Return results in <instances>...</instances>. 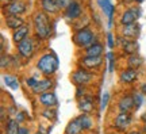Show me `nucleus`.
<instances>
[{"label": "nucleus", "instance_id": "nucleus-1", "mask_svg": "<svg viewBox=\"0 0 146 134\" xmlns=\"http://www.w3.org/2000/svg\"><path fill=\"white\" fill-rule=\"evenodd\" d=\"M33 29H34L35 38L38 41H47L53 35V30H54L50 15L38 10L33 15Z\"/></svg>", "mask_w": 146, "mask_h": 134}, {"label": "nucleus", "instance_id": "nucleus-2", "mask_svg": "<svg viewBox=\"0 0 146 134\" xmlns=\"http://www.w3.org/2000/svg\"><path fill=\"white\" fill-rule=\"evenodd\" d=\"M35 68L43 77H53L60 68V58L54 52H46L38 57Z\"/></svg>", "mask_w": 146, "mask_h": 134}, {"label": "nucleus", "instance_id": "nucleus-3", "mask_svg": "<svg viewBox=\"0 0 146 134\" xmlns=\"http://www.w3.org/2000/svg\"><path fill=\"white\" fill-rule=\"evenodd\" d=\"M72 41L76 45V47L85 50L91 45L99 42V37L96 35V33L91 27L87 26V27H83V29H78V30L74 31L72 35Z\"/></svg>", "mask_w": 146, "mask_h": 134}, {"label": "nucleus", "instance_id": "nucleus-4", "mask_svg": "<svg viewBox=\"0 0 146 134\" xmlns=\"http://www.w3.org/2000/svg\"><path fill=\"white\" fill-rule=\"evenodd\" d=\"M70 81L74 87H89L96 81V73L77 67L70 75Z\"/></svg>", "mask_w": 146, "mask_h": 134}, {"label": "nucleus", "instance_id": "nucleus-5", "mask_svg": "<svg viewBox=\"0 0 146 134\" xmlns=\"http://www.w3.org/2000/svg\"><path fill=\"white\" fill-rule=\"evenodd\" d=\"M36 41L38 39L33 38V37H27L22 42L16 43V50H18L16 53L19 54V57L22 60L29 61V60L33 58V56L36 52Z\"/></svg>", "mask_w": 146, "mask_h": 134}, {"label": "nucleus", "instance_id": "nucleus-6", "mask_svg": "<svg viewBox=\"0 0 146 134\" xmlns=\"http://www.w3.org/2000/svg\"><path fill=\"white\" fill-rule=\"evenodd\" d=\"M77 65L96 73L104 65V57H89L83 54V56H80L77 58Z\"/></svg>", "mask_w": 146, "mask_h": 134}, {"label": "nucleus", "instance_id": "nucleus-7", "mask_svg": "<svg viewBox=\"0 0 146 134\" xmlns=\"http://www.w3.org/2000/svg\"><path fill=\"white\" fill-rule=\"evenodd\" d=\"M133 123V113H118L112 121V127L118 133H125Z\"/></svg>", "mask_w": 146, "mask_h": 134}, {"label": "nucleus", "instance_id": "nucleus-8", "mask_svg": "<svg viewBox=\"0 0 146 134\" xmlns=\"http://www.w3.org/2000/svg\"><path fill=\"white\" fill-rule=\"evenodd\" d=\"M27 11V4L23 0H14L11 3L3 4V14L4 16H22Z\"/></svg>", "mask_w": 146, "mask_h": 134}, {"label": "nucleus", "instance_id": "nucleus-9", "mask_svg": "<svg viewBox=\"0 0 146 134\" xmlns=\"http://www.w3.org/2000/svg\"><path fill=\"white\" fill-rule=\"evenodd\" d=\"M141 14H142V10H141V7H138V5L126 8V10L120 14V18H119L120 26L131 25V23H137L138 19L141 18Z\"/></svg>", "mask_w": 146, "mask_h": 134}, {"label": "nucleus", "instance_id": "nucleus-10", "mask_svg": "<svg viewBox=\"0 0 146 134\" xmlns=\"http://www.w3.org/2000/svg\"><path fill=\"white\" fill-rule=\"evenodd\" d=\"M84 12V4L81 0H73L72 4L64 11V18L69 22H76L81 19V15Z\"/></svg>", "mask_w": 146, "mask_h": 134}, {"label": "nucleus", "instance_id": "nucleus-11", "mask_svg": "<svg viewBox=\"0 0 146 134\" xmlns=\"http://www.w3.org/2000/svg\"><path fill=\"white\" fill-rule=\"evenodd\" d=\"M116 45L120 47V50L123 54L126 56H133V54H137L138 53V43H137L135 39H129V38H125L122 35L116 37Z\"/></svg>", "mask_w": 146, "mask_h": 134}, {"label": "nucleus", "instance_id": "nucleus-12", "mask_svg": "<svg viewBox=\"0 0 146 134\" xmlns=\"http://www.w3.org/2000/svg\"><path fill=\"white\" fill-rule=\"evenodd\" d=\"M116 110L119 113H133L135 110L133 95L131 93H123L116 102Z\"/></svg>", "mask_w": 146, "mask_h": 134}, {"label": "nucleus", "instance_id": "nucleus-13", "mask_svg": "<svg viewBox=\"0 0 146 134\" xmlns=\"http://www.w3.org/2000/svg\"><path fill=\"white\" fill-rule=\"evenodd\" d=\"M95 106H96L95 104V96L91 95V93H88L87 96H84V98L77 100V108L81 114H88V115L94 114Z\"/></svg>", "mask_w": 146, "mask_h": 134}, {"label": "nucleus", "instance_id": "nucleus-14", "mask_svg": "<svg viewBox=\"0 0 146 134\" xmlns=\"http://www.w3.org/2000/svg\"><path fill=\"white\" fill-rule=\"evenodd\" d=\"M38 103L43 108H56L58 106V98L54 91H47L38 96Z\"/></svg>", "mask_w": 146, "mask_h": 134}, {"label": "nucleus", "instance_id": "nucleus-15", "mask_svg": "<svg viewBox=\"0 0 146 134\" xmlns=\"http://www.w3.org/2000/svg\"><path fill=\"white\" fill-rule=\"evenodd\" d=\"M138 77H139V72L137 69L126 67L119 73V83L123 84V85H131V84H134L138 80Z\"/></svg>", "mask_w": 146, "mask_h": 134}, {"label": "nucleus", "instance_id": "nucleus-16", "mask_svg": "<svg viewBox=\"0 0 146 134\" xmlns=\"http://www.w3.org/2000/svg\"><path fill=\"white\" fill-rule=\"evenodd\" d=\"M53 88H54V80H53V77H42L38 80V84L31 89V92H33V95L39 96L43 92L53 91Z\"/></svg>", "mask_w": 146, "mask_h": 134}, {"label": "nucleus", "instance_id": "nucleus-17", "mask_svg": "<svg viewBox=\"0 0 146 134\" xmlns=\"http://www.w3.org/2000/svg\"><path fill=\"white\" fill-rule=\"evenodd\" d=\"M96 3L100 7V10L103 11V14L107 16L108 29H111L112 27V22H114V15H115V5L111 3V0H96Z\"/></svg>", "mask_w": 146, "mask_h": 134}, {"label": "nucleus", "instance_id": "nucleus-18", "mask_svg": "<svg viewBox=\"0 0 146 134\" xmlns=\"http://www.w3.org/2000/svg\"><path fill=\"white\" fill-rule=\"evenodd\" d=\"M139 33H141V25L138 22L120 26V35L125 37V38H129V39H137Z\"/></svg>", "mask_w": 146, "mask_h": 134}, {"label": "nucleus", "instance_id": "nucleus-19", "mask_svg": "<svg viewBox=\"0 0 146 134\" xmlns=\"http://www.w3.org/2000/svg\"><path fill=\"white\" fill-rule=\"evenodd\" d=\"M39 8L47 15H57L60 12L57 0H39Z\"/></svg>", "mask_w": 146, "mask_h": 134}, {"label": "nucleus", "instance_id": "nucleus-20", "mask_svg": "<svg viewBox=\"0 0 146 134\" xmlns=\"http://www.w3.org/2000/svg\"><path fill=\"white\" fill-rule=\"evenodd\" d=\"M4 25L7 29H10V30L15 31L18 30L19 27H22L23 25H26V22L25 19L22 18V16H4Z\"/></svg>", "mask_w": 146, "mask_h": 134}, {"label": "nucleus", "instance_id": "nucleus-21", "mask_svg": "<svg viewBox=\"0 0 146 134\" xmlns=\"http://www.w3.org/2000/svg\"><path fill=\"white\" fill-rule=\"evenodd\" d=\"M30 31H31V27H30V25H23L22 27H19L18 30L12 31V41L16 43H19V42H22L25 38H27V37H30Z\"/></svg>", "mask_w": 146, "mask_h": 134}, {"label": "nucleus", "instance_id": "nucleus-22", "mask_svg": "<svg viewBox=\"0 0 146 134\" xmlns=\"http://www.w3.org/2000/svg\"><path fill=\"white\" fill-rule=\"evenodd\" d=\"M21 126H22V125L19 123L15 118L10 117V118H8L4 123H3V131H4L3 134H18V133H19Z\"/></svg>", "mask_w": 146, "mask_h": 134}, {"label": "nucleus", "instance_id": "nucleus-23", "mask_svg": "<svg viewBox=\"0 0 146 134\" xmlns=\"http://www.w3.org/2000/svg\"><path fill=\"white\" fill-rule=\"evenodd\" d=\"M103 54H104V43L102 42H96L84 50V56L89 57H103Z\"/></svg>", "mask_w": 146, "mask_h": 134}, {"label": "nucleus", "instance_id": "nucleus-24", "mask_svg": "<svg viewBox=\"0 0 146 134\" xmlns=\"http://www.w3.org/2000/svg\"><path fill=\"white\" fill-rule=\"evenodd\" d=\"M83 133H85V131H84L83 126H81L77 117L73 118L72 121H69L66 127H65V134H83Z\"/></svg>", "mask_w": 146, "mask_h": 134}, {"label": "nucleus", "instance_id": "nucleus-25", "mask_svg": "<svg viewBox=\"0 0 146 134\" xmlns=\"http://www.w3.org/2000/svg\"><path fill=\"white\" fill-rule=\"evenodd\" d=\"M3 81L8 88L12 91H18L21 88V80L16 77L15 75H10V73H4L3 75Z\"/></svg>", "mask_w": 146, "mask_h": 134}, {"label": "nucleus", "instance_id": "nucleus-26", "mask_svg": "<svg viewBox=\"0 0 146 134\" xmlns=\"http://www.w3.org/2000/svg\"><path fill=\"white\" fill-rule=\"evenodd\" d=\"M77 118H78V121H80V123H81V126H83V129L85 133L94 130L95 123H94V119H92L91 115H88V114H80V115H77Z\"/></svg>", "mask_w": 146, "mask_h": 134}, {"label": "nucleus", "instance_id": "nucleus-27", "mask_svg": "<svg viewBox=\"0 0 146 134\" xmlns=\"http://www.w3.org/2000/svg\"><path fill=\"white\" fill-rule=\"evenodd\" d=\"M127 68H133V69H139V68L143 65V58H142L138 53L137 54H133V56L127 57V62H126Z\"/></svg>", "mask_w": 146, "mask_h": 134}, {"label": "nucleus", "instance_id": "nucleus-28", "mask_svg": "<svg viewBox=\"0 0 146 134\" xmlns=\"http://www.w3.org/2000/svg\"><path fill=\"white\" fill-rule=\"evenodd\" d=\"M41 117L49 122H54L57 119V110L56 108H43L41 111Z\"/></svg>", "mask_w": 146, "mask_h": 134}, {"label": "nucleus", "instance_id": "nucleus-29", "mask_svg": "<svg viewBox=\"0 0 146 134\" xmlns=\"http://www.w3.org/2000/svg\"><path fill=\"white\" fill-rule=\"evenodd\" d=\"M131 95H133V99H134L135 110H139V108L142 107L143 102H145V95H143L141 91H137V89H134V91L131 92Z\"/></svg>", "mask_w": 146, "mask_h": 134}, {"label": "nucleus", "instance_id": "nucleus-30", "mask_svg": "<svg viewBox=\"0 0 146 134\" xmlns=\"http://www.w3.org/2000/svg\"><path fill=\"white\" fill-rule=\"evenodd\" d=\"M106 60H107V64H108V72L112 73L115 71V65H116V56L112 50H108L106 53Z\"/></svg>", "mask_w": 146, "mask_h": 134}, {"label": "nucleus", "instance_id": "nucleus-31", "mask_svg": "<svg viewBox=\"0 0 146 134\" xmlns=\"http://www.w3.org/2000/svg\"><path fill=\"white\" fill-rule=\"evenodd\" d=\"M0 68H1L3 71H5V69L11 68V56L5 54V53H1V61H0Z\"/></svg>", "mask_w": 146, "mask_h": 134}, {"label": "nucleus", "instance_id": "nucleus-32", "mask_svg": "<svg viewBox=\"0 0 146 134\" xmlns=\"http://www.w3.org/2000/svg\"><path fill=\"white\" fill-rule=\"evenodd\" d=\"M108 103H110V92L104 91L103 95H102V99H100V111H104L106 108L108 107Z\"/></svg>", "mask_w": 146, "mask_h": 134}, {"label": "nucleus", "instance_id": "nucleus-33", "mask_svg": "<svg viewBox=\"0 0 146 134\" xmlns=\"http://www.w3.org/2000/svg\"><path fill=\"white\" fill-rule=\"evenodd\" d=\"M106 42H107V46H108L110 50H112L115 46H116V39H114V34L108 31L107 34H106Z\"/></svg>", "mask_w": 146, "mask_h": 134}, {"label": "nucleus", "instance_id": "nucleus-34", "mask_svg": "<svg viewBox=\"0 0 146 134\" xmlns=\"http://www.w3.org/2000/svg\"><path fill=\"white\" fill-rule=\"evenodd\" d=\"M38 80H39V79L35 77V76H30V77L25 79V84H26V87L29 88V89H33V88L38 84Z\"/></svg>", "mask_w": 146, "mask_h": 134}, {"label": "nucleus", "instance_id": "nucleus-35", "mask_svg": "<svg viewBox=\"0 0 146 134\" xmlns=\"http://www.w3.org/2000/svg\"><path fill=\"white\" fill-rule=\"evenodd\" d=\"M89 93L88 87H76V99H81L84 96H87Z\"/></svg>", "mask_w": 146, "mask_h": 134}, {"label": "nucleus", "instance_id": "nucleus-36", "mask_svg": "<svg viewBox=\"0 0 146 134\" xmlns=\"http://www.w3.org/2000/svg\"><path fill=\"white\" fill-rule=\"evenodd\" d=\"M27 118H29V115H27V113L26 111H18V114H16V117H15V119L19 122V123H25L27 121Z\"/></svg>", "mask_w": 146, "mask_h": 134}, {"label": "nucleus", "instance_id": "nucleus-37", "mask_svg": "<svg viewBox=\"0 0 146 134\" xmlns=\"http://www.w3.org/2000/svg\"><path fill=\"white\" fill-rule=\"evenodd\" d=\"M72 1H73V0H57V4H58L60 11H65L69 5L72 4Z\"/></svg>", "mask_w": 146, "mask_h": 134}, {"label": "nucleus", "instance_id": "nucleus-38", "mask_svg": "<svg viewBox=\"0 0 146 134\" xmlns=\"http://www.w3.org/2000/svg\"><path fill=\"white\" fill-rule=\"evenodd\" d=\"M21 57H19V54L16 53V54H12L11 56V67L12 68H18L19 65H21Z\"/></svg>", "mask_w": 146, "mask_h": 134}, {"label": "nucleus", "instance_id": "nucleus-39", "mask_svg": "<svg viewBox=\"0 0 146 134\" xmlns=\"http://www.w3.org/2000/svg\"><path fill=\"white\" fill-rule=\"evenodd\" d=\"M18 134H31V130H30V127H27V126H21Z\"/></svg>", "mask_w": 146, "mask_h": 134}, {"label": "nucleus", "instance_id": "nucleus-40", "mask_svg": "<svg viewBox=\"0 0 146 134\" xmlns=\"http://www.w3.org/2000/svg\"><path fill=\"white\" fill-rule=\"evenodd\" d=\"M126 134H145L142 130H138V129H133V130H129L126 131Z\"/></svg>", "mask_w": 146, "mask_h": 134}, {"label": "nucleus", "instance_id": "nucleus-41", "mask_svg": "<svg viewBox=\"0 0 146 134\" xmlns=\"http://www.w3.org/2000/svg\"><path fill=\"white\" fill-rule=\"evenodd\" d=\"M139 91H141V92L146 96V81H143L141 85H139Z\"/></svg>", "mask_w": 146, "mask_h": 134}, {"label": "nucleus", "instance_id": "nucleus-42", "mask_svg": "<svg viewBox=\"0 0 146 134\" xmlns=\"http://www.w3.org/2000/svg\"><path fill=\"white\" fill-rule=\"evenodd\" d=\"M139 118H141V122H142V123H146V111H145L143 114H142Z\"/></svg>", "mask_w": 146, "mask_h": 134}, {"label": "nucleus", "instance_id": "nucleus-43", "mask_svg": "<svg viewBox=\"0 0 146 134\" xmlns=\"http://www.w3.org/2000/svg\"><path fill=\"white\" fill-rule=\"evenodd\" d=\"M127 1H133V3H137V4H139V3H143L145 0H127Z\"/></svg>", "mask_w": 146, "mask_h": 134}, {"label": "nucleus", "instance_id": "nucleus-44", "mask_svg": "<svg viewBox=\"0 0 146 134\" xmlns=\"http://www.w3.org/2000/svg\"><path fill=\"white\" fill-rule=\"evenodd\" d=\"M142 131H143V133L146 134V123H143V125H142Z\"/></svg>", "mask_w": 146, "mask_h": 134}, {"label": "nucleus", "instance_id": "nucleus-45", "mask_svg": "<svg viewBox=\"0 0 146 134\" xmlns=\"http://www.w3.org/2000/svg\"><path fill=\"white\" fill-rule=\"evenodd\" d=\"M3 1H4V4H5V3H11V1H14V0H3Z\"/></svg>", "mask_w": 146, "mask_h": 134}, {"label": "nucleus", "instance_id": "nucleus-46", "mask_svg": "<svg viewBox=\"0 0 146 134\" xmlns=\"http://www.w3.org/2000/svg\"><path fill=\"white\" fill-rule=\"evenodd\" d=\"M34 134H42V133H41V131H35V133H34Z\"/></svg>", "mask_w": 146, "mask_h": 134}, {"label": "nucleus", "instance_id": "nucleus-47", "mask_svg": "<svg viewBox=\"0 0 146 134\" xmlns=\"http://www.w3.org/2000/svg\"><path fill=\"white\" fill-rule=\"evenodd\" d=\"M111 134H118V133H111Z\"/></svg>", "mask_w": 146, "mask_h": 134}]
</instances>
